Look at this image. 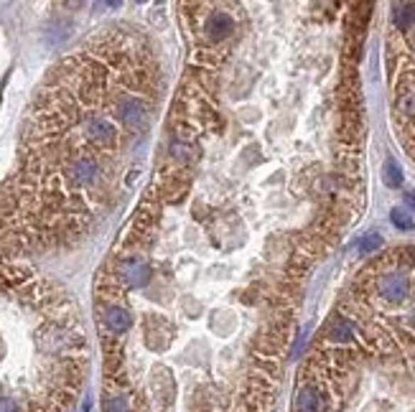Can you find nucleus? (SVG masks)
<instances>
[{
	"label": "nucleus",
	"instance_id": "f257e3e1",
	"mask_svg": "<svg viewBox=\"0 0 415 412\" xmlns=\"http://www.w3.org/2000/svg\"><path fill=\"white\" fill-rule=\"evenodd\" d=\"M115 275H117V280L128 288V291H133V288H143V285L151 283L153 267H151V262H148L146 257L128 255V257H120Z\"/></svg>",
	"mask_w": 415,
	"mask_h": 412
},
{
	"label": "nucleus",
	"instance_id": "f03ea898",
	"mask_svg": "<svg viewBox=\"0 0 415 412\" xmlns=\"http://www.w3.org/2000/svg\"><path fill=\"white\" fill-rule=\"evenodd\" d=\"M377 293L387 303H403L410 293V280L400 270H387L377 278Z\"/></svg>",
	"mask_w": 415,
	"mask_h": 412
},
{
	"label": "nucleus",
	"instance_id": "7ed1b4c3",
	"mask_svg": "<svg viewBox=\"0 0 415 412\" xmlns=\"http://www.w3.org/2000/svg\"><path fill=\"white\" fill-rule=\"evenodd\" d=\"M85 135L90 138V143L99 148H110L117 143V128L110 117L104 115H90L85 120Z\"/></svg>",
	"mask_w": 415,
	"mask_h": 412
},
{
	"label": "nucleus",
	"instance_id": "20e7f679",
	"mask_svg": "<svg viewBox=\"0 0 415 412\" xmlns=\"http://www.w3.org/2000/svg\"><path fill=\"white\" fill-rule=\"evenodd\" d=\"M204 33L212 41H225L235 33V18L225 11H212L204 21Z\"/></svg>",
	"mask_w": 415,
	"mask_h": 412
},
{
	"label": "nucleus",
	"instance_id": "39448f33",
	"mask_svg": "<svg viewBox=\"0 0 415 412\" xmlns=\"http://www.w3.org/2000/svg\"><path fill=\"white\" fill-rule=\"evenodd\" d=\"M104 326H107V331L115 336L125 334V331H130L133 328V315H130L128 308H122V305H107L104 308Z\"/></svg>",
	"mask_w": 415,
	"mask_h": 412
},
{
	"label": "nucleus",
	"instance_id": "423d86ee",
	"mask_svg": "<svg viewBox=\"0 0 415 412\" xmlns=\"http://www.w3.org/2000/svg\"><path fill=\"white\" fill-rule=\"evenodd\" d=\"M355 334H357V326L349 318H344V315L331 318L329 328H326V339L331 344H349V341L355 339Z\"/></svg>",
	"mask_w": 415,
	"mask_h": 412
},
{
	"label": "nucleus",
	"instance_id": "0eeeda50",
	"mask_svg": "<svg viewBox=\"0 0 415 412\" xmlns=\"http://www.w3.org/2000/svg\"><path fill=\"white\" fill-rule=\"evenodd\" d=\"M415 23V6L413 3H403V6H395V26L400 31H408V26Z\"/></svg>",
	"mask_w": 415,
	"mask_h": 412
},
{
	"label": "nucleus",
	"instance_id": "6e6552de",
	"mask_svg": "<svg viewBox=\"0 0 415 412\" xmlns=\"http://www.w3.org/2000/svg\"><path fill=\"white\" fill-rule=\"evenodd\" d=\"M385 183L390 188H397L400 183H403V170H400L397 161H392V158L385 163Z\"/></svg>",
	"mask_w": 415,
	"mask_h": 412
},
{
	"label": "nucleus",
	"instance_id": "1a4fd4ad",
	"mask_svg": "<svg viewBox=\"0 0 415 412\" xmlns=\"http://www.w3.org/2000/svg\"><path fill=\"white\" fill-rule=\"evenodd\" d=\"M379 247H382V237H379V234H367V237H362L360 244H357L360 255H372V252H377Z\"/></svg>",
	"mask_w": 415,
	"mask_h": 412
},
{
	"label": "nucleus",
	"instance_id": "9d476101",
	"mask_svg": "<svg viewBox=\"0 0 415 412\" xmlns=\"http://www.w3.org/2000/svg\"><path fill=\"white\" fill-rule=\"evenodd\" d=\"M390 219H392V224H395L397 229H403V232L413 229V219H410L408 212H403V209H392Z\"/></svg>",
	"mask_w": 415,
	"mask_h": 412
},
{
	"label": "nucleus",
	"instance_id": "9b49d317",
	"mask_svg": "<svg viewBox=\"0 0 415 412\" xmlns=\"http://www.w3.org/2000/svg\"><path fill=\"white\" fill-rule=\"evenodd\" d=\"M0 412H21L18 400H13V397H0Z\"/></svg>",
	"mask_w": 415,
	"mask_h": 412
},
{
	"label": "nucleus",
	"instance_id": "f8f14e48",
	"mask_svg": "<svg viewBox=\"0 0 415 412\" xmlns=\"http://www.w3.org/2000/svg\"><path fill=\"white\" fill-rule=\"evenodd\" d=\"M405 201H408V206L415 212V194H408V196H405Z\"/></svg>",
	"mask_w": 415,
	"mask_h": 412
}]
</instances>
